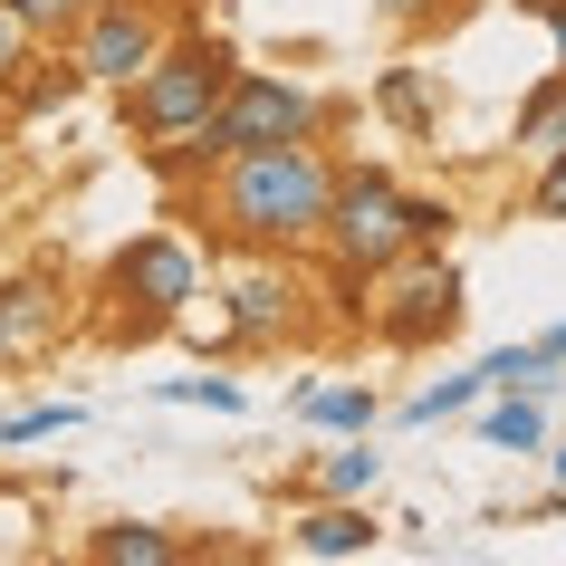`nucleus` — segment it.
<instances>
[{
	"mask_svg": "<svg viewBox=\"0 0 566 566\" xmlns=\"http://www.w3.org/2000/svg\"><path fill=\"white\" fill-rule=\"evenodd\" d=\"M327 192H336V154L327 135L307 145H260V154H231L192 182V221H202L221 250H317V221H327Z\"/></svg>",
	"mask_w": 566,
	"mask_h": 566,
	"instance_id": "nucleus-1",
	"label": "nucleus"
},
{
	"mask_svg": "<svg viewBox=\"0 0 566 566\" xmlns=\"http://www.w3.org/2000/svg\"><path fill=\"white\" fill-rule=\"evenodd\" d=\"M202 298L211 317H174V336L192 356H289L317 327V289L279 250H240V269H221Z\"/></svg>",
	"mask_w": 566,
	"mask_h": 566,
	"instance_id": "nucleus-2",
	"label": "nucleus"
},
{
	"mask_svg": "<svg viewBox=\"0 0 566 566\" xmlns=\"http://www.w3.org/2000/svg\"><path fill=\"white\" fill-rule=\"evenodd\" d=\"M211 289V260L192 231H135L106 260L96 279V298H106V336L116 346H154V336H174V317H192Z\"/></svg>",
	"mask_w": 566,
	"mask_h": 566,
	"instance_id": "nucleus-3",
	"label": "nucleus"
},
{
	"mask_svg": "<svg viewBox=\"0 0 566 566\" xmlns=\"http://www.w3.org/2000/svg\"><path fill=\"white\" fill-rule=\"evenodd\" d=\"M231 67H240V49L231 39H211V30H182V39H164L135 77L116 87V106H125V135L135 145H164V135H192V125L221 106V87H231Z\"/></svg>",
	"mask_w": 566,
	"mask_h": 566,
	"instance_id": "nucleus-4",
	"label": "nucleus"
},
{
	"mask_svg": "<svg viewBox=\"0 0 566 566\" xmlns=\"http://www.w3.org/2000/svg\"><path fill=\"white\" fill-rule=\"evenodd\" d=\"M327 87L298 77V67H231V87L221 106L202 116V145L231 164V154H260V145H307V135H327Z\"/></svg>",
	"mask_w": 566,
	"mask_h": 566,
	"instance_id": "nucleus-5",
	"label": "nucleus"
},
{
	"mask_svg": "<svg viewBox=\"0 0 566 566\" xmlns=\"http://www.w3.org/2000/svg\"><path fill=\"white\" fill-rule=\"evenodd\" d=\"M471 298H461V269L451 250H403L394 269H375V298H365V327L385 356H442L461 336Z\"/></svg>",
	"mask_w": 566,
	"mask_h": 566,
	"instance_id": "nucleus-6",
	"label": "nucleus"
},
{
	"mask_svg": "<svg viewBox=\"0 0 566 566\" xmlns=\"http://www.w3.org/2000/svg\"><path fill=\"white\" fill-rule=\"evenodd\" d=\"M317 250L327 260H356V269L403 260V182H394V164L336 154V192H327V221H317Z\"/></svg>",
	"mask_w": 566,
	"mask_h": 566,
	"instance_id": "nucleus-7",
	"label": "nucleus"
},
{
	"mask_svg": "<svg viewBox=\"0 0 566 566\" xmlns=\"http://www.w3.org/2000/svg\"><path fill=\"white\" fill-rule=\"evenodd\" d=\"M164 39H174V30H164L154 0H87V10H67V59H77L87 87H125Z\"/></svg>",
	"mask_w": 566,
	"mask_h": 566,
	"instance_id": "nucleus-8",
	"label": "nucleus"
},
{
	"mask_svg": "<svg viewBox=\"0 0 566 566\" xmlns=\"http://www.w3.org/2000/svg\"><path fill=\"white\" fill-rule=\"evenodd\" d=\"M289 422L317 432V442L385 432V394H375V375H298V385H289Z\"/></svg>",
	"mask_w": 566,
	"mask_h": 566,
	"instance_id": "nucleus-9",
	"label": "nucleus"
},
{
	"mask_svg": "<svg viewBox=\"0 0 566 566\" xmlns=\"http://www.w3.org/2000/svg\"><path fill=\"white\" fill-rule=\"evenodd\" d=\"M385 547V518L375 500H307L289 518V557H317V566H346V557H375Z\"/></svg>",
	"mask_w": 566,
	"mask_h": 566,
	"instance_id": "nucleus-10",
	"label": "nucleus"
},
{
	"mask_svg": "<svg viewBox=\"0 0 566 566\" xmlns=\"http://www.w3.org/2000/svg\"><path fill=\"white\" fill-rule=\"evenodd\" d=\"M77 96H87L77 59H67V49H30V59L0 77V125H49V116H67Z\"/></svg>",
	"mask_w": 566,
	"mask_h": 566,
	"instance_id": "nucleus-11",
	"label": "nucleus"
},
{
	"mask_svg": "<svg viewBox=\"0 0 566 566\" xmlns=\"http://www.w3.org/2000/svg\"><path fill=\"white\" fill-rule=\"evenodd\" d=\"M307 490H317V500H375V490H385V451H375V432L327 442L317 461H307Z\"/></svg>",
	"mask_w": 566,
	"mask_h": 566,
	"instance_id": "nucleus-12",
	"label": "nucleus"
},
{
	"mask_svg": "<svg viewBox=\"0 0 566 566\" xmlns=\"http://www.w3.org/2000/svg\"><path fill=\"white\" fill-rule=\"evenodd\" d=\"M480 365H461V375H432V385H413L403 403H385V422H403V432H442V422H471V403H480Z\"/></svg>",
	"mask_w": 566,
	"mask_h": 566,
	"instance_id": "nucleus-13",
	"label": "nucleus"
},
{
	"mask_svg": "<svg viewBox=\"0 0 566 566\" xmlns=\"http://www.w3.org/2000/svg\"><path fill=\"white\" fill-rule=\"evenodd\" d=\"M547 413H557L547 394H480V403H471V422H480V442H490V451H537L547 432H557Z\"/></svg>",
	"mask_w": 566,
	"mask_h": 566,
	"instance_id": "nucleus-14",
	"label": "nucleus"
},
{
	"mask_svg": "<svg viewBox=\"0 0 566 566\" xmlns=\"http://www.w3.org/2000/svg\"><path fill=\"white\" fill-rule=\"evenodd\" d=\"M0 327H10V346H20V356H30V346H49V336H59V279H49V269L0 279Z\"/></svg>",
	"mask_w": 566,
	"mask_h": 566,
	"instance_id": "nucleus-15",
	"label": "nucleus"
},
{
	"mask_svg": "<svg viewBox=\"0 0 566 566\" xmlns=\"http://www.w3.org/2000/svg\"><path fill=\"white\" fill-rule=\"evenodd\" d=\"M375 116L394 135H442V87H432V67H385L375 77Z\"/></svg>",
	"mask_w": 566,
	"mask_h": 566,
	"instance_id": "nucleus-16",
	"label": "nucleus"
},
{
	"mask_svg": "<svg viewBox=\"0 0 566 566\" xmlns=\"http://www.w3.org/2000/svg\"><path fill=\"white\" fill-rule=\"evenodd\" d=\"M87 557L96 566H174L182 537L164 518H106V528H87Z\"/></svg>",
	"mask_w": 566,
	"mask_h": 566,
	"instance_id": "nucleus-17",
	"label": "nucleus"
},
{
	"mask_svg": "<svg viewBox=\"0 0 566 566\" xmlns=\"http://www.w3.org/2000/svg\"><path fill=\"white\" fill-rule=\"evenodd\" d=\"M480 385H490V394H547V403H557L566 365L537 356V336H518V346H490V356H480Z\"/></svg>",
	"mask_w": 566,
	"mask_h": 566,
	"instance_id": "nucleus-18",
	"label": "nucleus"
},
{
	"mask_svg": "<svg viewBox=\"0 0 566 566\" xmlns=\"http://www.w3.org/2000/svg\"><path fill=\"white\" fill-rule=\"evenodd\" d=\"M509 145L528 154H566V67H547V77H537L528 96H518V125H509Z\"/></svg>",
	"mask_w": 566,
	"mask_h": 566,
	"instance_id": "nucleus-19",
	"label": "nucleus"
},
{
	"mask_svg": "<svg viewBox=\"0 0 566 566\" xmlns=\"http://www.w3.org/2000/svg\"><path fill=\"white\" fill-rule=\"evenodd\" d=\"M77 422H87V403H77V394H39V403H0V451L59 442V432H77Z\"/></svg>",
	"mask_w": 566,
	"mask_h": 566,
	"instance_id": "nucleus-20",
	"label": "nucleus"
},
{
	"mask_svg": "<svg viewBox=\"0 0 566 566\" xmlns=\"http://www.w3.org/2000/svg\"><path fill=\"white\" fill-rule=\"evenodd\" d=\"M154 403H174V413H250V385L202 365V375H154Z\"/></svg>",
	"mask_w": 566,
	"mask_h": 566,
	"instance_id": "nucleus-21",
	"label": "nucleus"
},
{
	"mask_svg": "<svg viewBox=\"0 0 566 566\" xmlns=\"http://www.w3.org/2000/svg\"><path fill=\"white\" fill-rule=\"evenodd\" d=\"M461 240V202L451 192H403V250H451Z\"/></svg>",
	"mask_w": 566,
	"mask_h": 566,
	"instance_id": "nucleus-22",
	"label": "nucleus"
},
{
	"mask_svg": "<svg viewBox=\"0 0 566 566\" xmlns=\"http://www.w3.org/2000/svg\"><path fill=\"white\" fill-rule=\"evenodd\" d=\"M528 211H537V221H566V154H537V174H528Z\"/></svg>",
	"mask_w": 566,
	"mask_h": 566,
	"instance_id": "nucleus-23",
	"label": "nucleus"
},
{
	"mask_svg": "<svg viewBox=\"0 0 566 566\" xmlns=\"http://www.w3.org/2000/svg\"><path fill=\"white\" fill-rule=\"evenodd\" d=\"M0 10H10V20H20V30H30V39H59V30H67V10H77V0H0Z\"/></svg>",
	"mask_w": 566,
	"mask_h": 566,
	"instance_id": "nucleus-24",
	"label": "nucleus"
},
{
	"mask_svg": "<svg viewBox=\"0 0 566 566\" xmlns=\"http://www.w3.org/2000/svg\"><path fill=\"white\" fill-rule=\"evenodd\" d=\"M432 10H442V0H375V20H394V30H422Z\"/></svg>",
	"mask_w": 566,
	"mask_h": 566,
	"instance_id": "nucleus-25",
	"label": "nucleus"
},
{
	"mask_svg": "<svg viewBox=\"0 0 566 566\" xmlns=\"http://www.w3.org/2000/svg\"><path fill=\"white\" fill-rule=\"evenodd\" d=\"M30 49H39V39H30V30H20V20H10V10H0V77H10V67L30 59Z\"/></svg>",
	"mask_w": 566,
	"mask_h": 566,
	"instance_id": "nucleus-26",
	"label": "nucleus"
},
{
	"mask_svg": "<svg viewBox=\"0 0 566 566\" xmlns=\"http://www.w3.org/2000/svg\"><path fill=\"white\" fill-rule=\"evenodd\" d=\"M537 356H557V365H566V317H557V327H537Z\"/></svg>",
	"mask_w": 566,
	"mask_h": 566,
	"instance_id": "nucleus-27",
	"label": "nucleus"
},
{
	"mask_svg": "<svg viewBox=\"0 0 566 566\" xmlns=\"http://www.w3.org/2000/svg\"><path fill=\"white\" fill-rule=\"evenodd\" d=\"M547 49H557V67H566V0L547 10Z\"/></svg>",
	"mask_w": 566,
	"mask_h": 566,
	"instance_id": "nucleus-28",
	"label": "nucleus"
},
{
	"mask_svg": "<svg viewBox=\"0 0 566 566\" xmlns=\"http://www.w3.org/2000/svg\"><path fill=\"white\" fill-rule=\"evenodd\" d=\"M10 365H20V346H10V327H0V375H10Z\"/></svg>",
	"mask_w": 566,
	"mask_h": 566,
	"instance_id": "nucleus-29",
	"label": "nucleus"
}]
</instances>
